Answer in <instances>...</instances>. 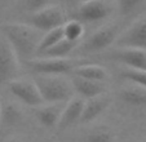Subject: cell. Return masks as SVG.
<instances>
[{"mask_svg":"<svg viewBox=\"0 0 146 142\" xmlns=\"http://www.w3.org/2000/svg\"><path fill=\"white\" fill-rule=\"evenodd\" d=\"M0 30L3 36L13 46L19 62H27L35 57L43 33L26 22H4L0 25Z\"/></svg>","mask_w":146,"mask_h":142,"instance_id":"obj_1","label":"cell"},{"mask_svg":"<svg viewBox=\"0 0 146 142\" xmlns=\"http://www.w3.org/2000/svg\"><path fill=\"white\" fill-rule=\"evenodd\" d=\"M34 82L44 104H65L74 96L72 84L64 75H35Z\"/></svg>","mask_w":146,"mask_h":142,"instance_id":"obj_2","label":"cell"},{"mask_svg":"<svg viewBox=\"0 0 146 142\" xmlns=\"http://www.w3.org/2000/svg\"><path fill=\"white\" fill-rule=\"evenodd\" d=\"M120 34V29L118 25H106L97 29L92 33L76 49L83 54H94V53L105 52L115 43L118 35Z\"/></svg>","mask_w":146,"mask_h":142,"instance_id":"obj_3","label":"cell"},{"mask_svg":"<svg viewBox=\"0 0 146 142\" xmlns=\"http://www.w3.org/2000/svg\"><path fill=\"white\" fill-rule=\"evenodd\" d=\"M66 21L67 14L65 9L60 5L53 4V5H49L47 8L36 12V13L29 14L26 23H29L34 29L44 34L47 31L53 30V29L62 27Z\"/></svg>","mask_w":146,"mask_h":142,"instance_id":"obj_4","label":"cell"},{"mask_svg":"<svg viewBox=\"0 0 146 142\" xmlns=\"http://www.w3.org/2000/svg\"><path fill=\"white\" fill-rule=\"evenodd\" d=\"M25 63L29 70L33 71L35 75H66L71 74L72 68L82 62L70 58L36 57L31 58Z\"/></svg>","mask_w":146,"mask_h":142,"instance_id":"obj_5","label":"cell"},{"mask_svg":"<svg viewBox=\"0 0 146 142\" xmlns=\"http://www.w3.org/2000/svg\"><path fill=\"white\" fill-rule=\"evenodd\" d=\"M115 9H118L116 0H86L78 7L76 14L82 23H93L108 19Z\"/></svg>","mask_w":146,"mask_h":142,"instance_id":"obj_6","label":"cell"},{"mask_svg":"<svg viewBox=\"0 0 146 142\" xmlns=\"http://www.w3.org/2000/svg\"><path fill=\"white\" fill-rule=\"evenodd\" d=\"M116 48H133L146 50V17L137 18L121 31L115 40Z\"/></svg>","mask_w":146,"mask_h":142,"instance_id":"obj_7","label":"cell"},{"mask_svg":"<svg viewBox=\"0 0 146 142\" xmlns=\"http://www.w3.org/2000/svg\"><path fill=\"white\" fill-rule=\"evenodd\" d=\"M19 60L5 38L0 39V85L8 84L18 75Z\"/></svg>","mask_w":146,"mask_h":142,"instance_id":"obj_8","label":"cell"},{"mask_svg":"<svg viewBox=\"0 0 146 142\" xmlns=\"http://www.w3.org/2000/svg\"><path fill=\"white\" fill-rule=\"evenodd\" d=\"M102 58L124 65L127 68L146 71V50L133 48H115L102 54Z\"/></svg>","mask_w":146,"mask_h":142,"instance_id":"obj_9","label":"cell"},{"mask_svg":"<svg viewBox=\"0 0 146 142\" xmlns=\"http://www.w3.org/2000/svg\"><path fill=\"white\" fill-rule=\"evenodd\" d=\"M8 88L11 90V93L18 101H21L22 104L27 105V106L38 107L44 104L40 92L38 89V85L35 84L34 80L14 79L11 83H8Z\"/></svg>","mask_w":146,"mask_h":142,"instance_id":"obj_10","label":"cell"},{"mask_svg":"<svg viewBox=\"0 0 146 142\" xmlns=\"http://www.w3.org/2000/svg\"><path fill=\"white\" fill-rule=\"evenodd\" d=\"M110 105L111 98L108 94H101V96L93 97V98L84 100V107H83V112L79 123L87 124L94 121L109 109Z\"/></svg>","mask_w":146,"mask_h":142,"instance_id":"obj_11","label":"cell"},{"mask_svg":"<svg viewBox=\"0 0 146 142\" xmlns=\"http://www.w3.org/2000/svg\"><path fill=\"white\" fill-rule=\"evenodd\" d=\"M83 107H84V100L79 96L76 97L72 96L65 104L60 121H58V127L61 129H66L69 127H72L74 124L79 123L83 112Z\"/></svg>","mask_w":146,"mask_h":142,"instance_id":"obj_12","label":"cell"},{"mask_svg":"<svg viewBox=\"0 0 146 142\" xmlns=\"http://www.w3.org/2000/svg\"><path fill=\"white\" fill-rule=\"evenodd\" d=\"M65 104H43L40 106H38L35 110V116L38 119V121L43 127L49 129L57 127Z\"/></svg>","mask_w":146,"mask_h":142,"instance_id":"obj_13","label":"cell"},{"mask_svg":"<svg viewBox=\"0 0 146 142\" xmlns=\"http://www.w3.org/2000/svg\"><path fill=\"white\" fill-rule=\"evenodd\" d=\"M71 84L74 88V92H76L78 96L82 97L83 100L93 98V97L105 94L106 92V85L104 82H94V80L74 76Z\"/></svg>","mask_w":146,"mask_h":142,"instance_id":"obj_14","label":"cell"},{"mask_svg":"<svg viewBox=\"0 0 146 142\" xmlns=\"http://www.w3.org/2000/svg\"><path fill=\"white\" fill-rule=\"evenodd\" d=\"M119 98L132 107H146V88L131 83L119 90Z\"/></svg>","mask_w":146,"mask_h":142,"instance_id":"obj_15","label":"cell"},{"mask_svg":"<svg viewBox=\"0 0 146 142\" xmlns=\"http://www.w3.org/2000/svg\"><path fill=\"white\" fill-rule=\"evenodd\" d=\"M71 74L74 76L94 80V82H105L108 79L106 68L100 65H94V63H79L72 68Z\"/></svg>","mask_w":146,"mask_h":142,"instance_id":"obj_16","label":"cell"},{"mask_svg":"<svg viewBox=\"0 0 146 142\" xmlns=\"http://www.w3.org/2000/svg\"><path fill=\"white\" fill-rule=\"evenodd\" d=\"M79 43H74V41H69L66 39H61L60 41L48 48L47 50L39 54L38 57H44V58H67V56L76 49V46Z\"/></svg>","mask_w":146,"mask_h":142,"instance_id":"obj_17","label":"cell"},{"mask_svg":"<svg viewBox=\"0 0 146 142\" xmlns=\"http://www.w3.org/2000/svg\"><path fill=\"white\" fill-rule=\"evenodd\" d=\"M22 111L16 104L7 102L1 105V115H0V124L5 127L17 125L19 121L22 120Z\"/></svg>","mask_w":146,"mask_h":142,"instance_id":"obj_18","label":"cell"},{"mask_svg":"<svg viewBox=\"0 0 146 142\" xmlns=\"http://www.w3.org/2000/svg\"><path fill=\"white\" fill-rule=\"evenodd\" d=\"M64 29V39L74 43H79L80 39L84 35V25L79 19H70L66 21L65 25L62 26Z\"/></svg>","mask_w":146,"mask_h":142,"instance_id":"obj_19","label":"cell"},{"mask_svg":"<svg viewBox=\"0 0 146 142\" xmlns=\"http://www.w3.org/2000/svg\"><path fill=\"white\" fill-rule=\"evenodd\" d=\"M61 39H64V29L62 27H57V29H53V30L44 33V35L41 36V40L38 45V50H36L35 57H38V56L41 54L44 50H47L48 48L54 45Z\"/></svg>","mask_w":146,"mask_h":142,"instance_id":"obj_20","label":"cell"},{"mask_svg":"<svg viewBox=\"0 0 146 142\" xmlns=\"http://www.w3.org/2000/svg\"><path fill=\"white\" fill-rule=\"evenodd\" d=\"M146 5V0H116V7L121 16L131 17L140 13Z\"/></svg>","mask_w":146,"mask_h":142,"instance_id":"obj_21","label":"cell"},{"mask_svg":"<svg viewBox=\"0 0 146 142\" xmlns=\"http://www.w3.org/2000/svg\"><path fill=\"white\" fill-rule=\"evenodd\" d=\"M49 5H53V0H16L17 9L27 14L36 13Z\"/></svg>","mask_w":146,"mask_h":142,"instance_id":"obj_22","label":"cell"},{"mask_svg":"<svg viewBox=\"0 0 146 142\" xmlns=\"http://www.w3.org/2000/svg\"><path fill=\"white\" fill-rule=\"evenodd\" d=\"M84 142H114V134L109 128L98 127L88 132Z\"/></svg>","mask_w":146,"mask_h":142,"instance_id":"obj_23","label":"cell"},{"mask_svg":"<svg viewBox=\"0 0 146 142\" xmlns=\"http://www.w3.org/2000/svg\"><path fill=\"white\" fill-rule=\"evenodd\" d=\"M120 78L129 83L137 84L140 87L146 88V71L142 70H133V68H123L120 71Z\"/></svg>","mask_w":146,"mask_h":142,"instance_id":"obj_24","label":"cell"},{"mask_svg":"<svg viewBox=\"0 0 146 142\" xmlns=\"http://www.w3.org/2000/svg\"><path fill=\"white\" fill-rule=\"evenodd\" d=\"M64 4L70 9H78V7L80 5L82 0H62Z\"/></svg>","mask_w":146,"mask_h":142,"instance_id":"obj_25","label":"cell"},{"mask_svg":"<svg viewBox=\"0 0 146 142\" xmlns=\"http://www.w3.org/2000/svg\"><path fill=\"white\" fill-rule=\"evenodd\" d=\"M9 1H12V0H0V3H9Z\"/></svg>","mask_w":146,"mask_h":142,"instance_id":"obj_26","label":"cell"},{"mask_svg":"<svg viewBox=\"0 0 146 142\" xmlns=\"http://www.w3.org/2000/svg\"><path fill=\"white\" fill-rule=\"evenodd\" d=\"M0 115H1V104H0ZM1 125V124H0Z\"/></svg>","mask_w":146,"mask_h":142,"instance_id":"obj_27","label":"cell"},{"mask_svg":"<svg viewBox=\"0 0 146 142\" xmlns=\"http://www.w3.org/2000/svg\"><path fill=\"white\" fill-rule=\"evenodd\" d=\"M11 142H21V141H17V139H13V141H11Z\"/></svg>","mask_w":146,"mask_h":142,"instance_id":"obj_28","label":"cell"},{"mask_svg":"<svg viewBox=\"0 0 146 142\" xmlns=\"http://www.w3.org/2000/svg\"><path fill=\"white\" fill-rule=\"evenodd\" d=\"M82 1H86V0H82Z\"/></svg>","mask_w":146,"mask_h":142,"instance_id":"obj_29","label":"cell"}]
</instances>
